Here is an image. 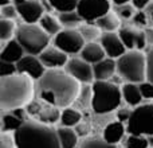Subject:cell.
Segmentation results:
<instances>
[{"label":"cell","mask_w":153,"mask_h":148,"mask_svg":"<svg viewBox=\"0 0 153 148\" xmlns=\"http://www.w3.org/2000/svg\"><path fill=\"white\" fill-rule=\"evenodd\" d=\"M38 96L45 104L65 109L76 102L82 85L62 69H47L36 81Z\"/></svg>","instance_id":"1"},{"label":"cell","mask_w":153,"mask_h":148,"mask_svg":"<svg viewBox=\"0 0 153 148\" xmlns=\"http://www.w3.org/2000/svg\"><path fill=\"white\" fill-rule=\"evenodd\" d=\"M35 79L23 73L0 77V111L26 108L35 96Z\"/></svg>","instance_id":"2"},{"label":"cell","mask_w":153,"mask_h":148,"mask_svg":"<svg viewBox=\"0 0 153 148\" xmlns=\"http://www.w3.org/2000/svg\"><path fill=\"white\" fill-rule=\"evenodd\" d=\"M13 136L18 148H62L55 128L32 117L27 119Z\"/></svg>","instance_id":"3"},{"label":"cell","mask_w":153,"mask_h":148,"mask_svg":"<svg viewBox=\"0 0 153 148\" xmlns=\"http://www.w3.org/2000/svg\"><path fill=\"white\" fill-rule=\"evenodd\" d=\"M91 89V109L95 114L111 113L118 109L124 101L121 87L111 81H94Z\"/></svg>","instance_id":"4"},{"label":"cell","mask_w":153,"mask_h":148,"mask_svg":"<svg viewBox=\"0 0 153 148\" xmlns=\"http://www.w3.org/2000/svg\"><path fill=\"white\" fill-rule=\"evenodd\" d=\"M117 73L125 82H141L148 79L146 54L141 50H128L117 59Z\"/></svg>","instance_id":"5"},{"label":"cell","mask_w":153,"mask_h":148,"mask_svg":"<svg viewBox=\"0 0 153 148\" xmlns=\"http://www.w3.org/2000/svg\"><path fill=\"white\" fill-rule=\"evenodd\" d=\"M15 38L23 46L26 53L31 55H40L48 47L51 40V37L39 23H23L18 26Z\"/></svg>","instance_id":"6"},{"label":"cell","mask_w":153,"mask_h":148,"mask_svg":"<svg viewBox=\"0 0 153 148\" xmlns=\"http://www.w3.org/2000/svg\"><path fill=\"white\" fill-rule=\"evenodd\" d=\"M126 132L129 135H153V104H140L132 109L126 123Z\"/></svg>","instance_id":"7"},{"label":"cell","mask_w":153,"mask_h":148,"mask_svg":"<svg viewBox=\"0 0 153 148\" xmlns=\"http://www.w3.org/2000/svg\"><path fill=\"white\" fill-rule=\"evenodd\" d=\"M53 45L69 55H75L81 53L86 40L78 28H62V31L53 38Z\"/></svg>","instance_id":"8"},{"label":"cell","mask_w":153,"mask_h":148,"mask_svg":"<svg viewBox=\"0 0 153 148\" xmlns=\"http://www.w3.org/2000/svg\"><path fill=\"white\" fill-rule=\"evenodd\" d=\"M111 0H79L76 11L86 23H95L111 11Z\"/></svg>","instance_id":"9"},{"label":"cell","mask_w":153,"mask_h":148,"mask_svg":"<svg viewBox=\"0 0 153 148\" xmlns=\"http://www.w3.org/2000/svg\"><path fill=\"white\" fill-rule=\"evenodd\" d=\"M13 4L24 23H39L46 13L45 5L39 0H13Z\"/></svg>","instance_id":"10"},{"label":"cell","mask_w":153,"mask_h":148,"mask_svg":"<svg viewBox=\"0 0 153 148\" xmlns=\"http://www.w3.org/2000/svg\"><path fill=\"white\" fill-rule=\"evenodd\" d=\"M65 70L69 74H71L75 79H78L83 85L93 84L95 81L93 65L86 62L85 59H82L81 57H78V58H70L67 65L65 66Z\"/></svg>","instance_id":"11"},{"label":"cell","mask_w":153,"mask_h":148,"mask_svg":"<svg viewBox=\"0 0 153 148\" xmlns=\"http://www.w3.org/2000/svg\"><path fill=\"white\" fill-rule=\"evenodd\" d=\"M124 45L126 46L128 50H141L148 46L145 37V30H141L136 26H125L121 27L118 31Z\"/></svg>","instance_id":"12"},{"label":"cell","mask_w":153,"mask_h":148,"mask_svg":"<svg viewBox=\"0 0 153 148\" xmlns=\"http://www.w3.org/2000/svg\"><path fill=\"white\" fill-rule=\"evenodd\" d=\"M16 67H18V73L27 74L35 81H38L47 70V67L40 61L39 55H31V54H26L16 64Z\"/></svg>","instance_id":"13"},{"label":"cell","mask_w":153,"mask_h":148,"mask_svg":"<svg viewBox=\"0 0 153 148\" xmlns=\"http://www.w3.org/2000/svg\"><path fill=\"white\" fill-rule=\"evenodd\" d=\"M100 43L102 45V47L105 49L106 55L110 58L118 59L121 55H124L128 51L126 46L124 45L121 37L117 31L114 32H102L100 38Z\"/></svg>","instance_id":"14"},{"label":"cell","mask_w":153,"mask_h":148,"mask_svg":"<svg viewBox=\"0 0 153 148\" xmlns=\"http://www.w3.org/2000/svg\"><path fill=\"white\" fill-rule=\"evenodd\" d=\"M39 58L47 69H62L69 62V54L62 51L56 46H48L39 55Z\"/></svg>","instance_id":"15"},{"label":"cell","mask_w":153,"mask_h":148,"mask_svg":"<svg viewBox=\"0 0 153 148\" xmlns=\"http://www.w3.org/2000/svg\"><path fill=\"white\" fill-rule=\"evenodd\" d=\"M1 51H0V59L7 62H12V64H18L24 55H26V50L23 46L18 42L16 38L8 40V42H3Z\"/></svg>","instance_id":"16"},{"label":"cell","mask_w":153,"mask_h":148,"mask_svg":"<svg viewBox=\"0 0 153 148\" xmlns=\"http://www.w3.org/2000/svg\"><path fill=\"white\" fill-rule=\"evenodd\" d=\"M95 81H110L117 73V59L106 57L105 59L93 65Z\"/></svg>","instance_id":"17"},{"label":"cell","mask_w":153,"mask_h":148,"mask_svg":"<svg viewBox=\"0 0 153 148\" xmlns=\"http://www.w3.org/2000/svg\"><path fill=\"white\" fill-rule=\"evenodd\" d=\"M79 57L89 64L95 65L97 62L105 59L108 55H106L105 49L102 47V45L98 40V42H86V45L83 46V49L79 53Z\"/></svg>","instance_id":"18"},{"label":"cell","mask_w":153,"mask_h":148,"mask_svg":"<svg viewBox=\"0 0 153 148\" xmlns=\"http://www.w3.org/2000/svg\"><path fill=\"white\" fill-rule=\"evenodd\" d=\"M125 132H126V124L117 120V121L109 123L108 125H105L102 132V138L106 141H109V143L118 146V143L124 139Z\"/></svg>","instance_id":"19"},{"label":"cell","mask_w":153,"mask_h":148,"mask_svg":"<svg viewBox=\"0 0 153 148\" xmlns=\"http://www.w3.org/2000/svg\"><path fill=\"white\" fill-rule=\"evenodd\" d=\"M122 98L129 106H138L143 102L144 97L140 89V84H134V82H125L121 86Z\"/></svg>","instance_id":"20"},{"label":"cell","mask_w":153,"mask_h":148,"mask_svg":"<svg viewBox=\"0 0 153 148\" xmlns=\"http://www.w3.org/2000/svg\"><path fill=\"white\" fill-rule=\"evenodd\" d=\"M121 20L122 19L116 12H111L110 11V12L105 13L102 18L98 19L95 22V24L103 32H114V31H120V28H121Z\"/></svg>","instance_id":"21"},{"label":"cell","mask_w":153,"mask_h":148,"mask_svg":"<svg viewBox=\"0 0 153 148\" xmlns=\"http://www.w3.org/2000/svg\"><path fill=\"white\" fill-rule=\"evenodd\" d=\"M59 138V143L62 148H78V135H76L75 129L70 127H59L56 128Z\"/></svg>","instance_id":"22"},{"label":"cell","mask_w":153,"mask_h":148,"mask_svg":"<svg viewBox=\"0 0 153 148\" xmlns=\"http://www.w3.org/2000/svg\"><path fill=\"white\" fill-rule=\"evenodd\" d=\"M61 114L62 111L59 108L46 104V106H42L39 114L36 116V120H39V121L45 123L47 125H54L61 121Z\"/></svg>","instance_id":"23"},{"label":"cell","mask_w":153,"mask_h":148,"mask_svg":"<svg viewBox=\"0 0 153 148\" xmlns=\"http://www.w3.org/2000/svg\"><path fill=\"white\" fill-rule=\"evenodd\" d=\"M39 24L51 38H54L56 34H59V32L62 31V28H63V26H62V23L59 22L58 16H54L48 12H46L45 15L42 16V19L39 20Z\"/></svg>","instance_id":"24"},{"label":"cell","mask_w":153,"mask_h":148,"mask_svg":"<svg viewBox=\"0 0 153 148\" xmlns=\"http://www.w3.org/2000/svg\"><path fill=\"white\" fill-rule=\"evenodd\" d=\"M81 120H82L81 111H78V109H75V108H71V106L62 109L61 121H59L62 127L73 128V127H75V125H78L79 123H81Z\"/></svg>","instance_id":"25"},{"label":"cell","mask_w":153,"mask_h":148,"mask_svg":"<svg viewBox=\"0 0 153 148\" xmlns=\"http://www.w3.org/2000/svg\"><path fill=\"white\" fill-rule=\"evenodd\" d=\"M58 19L62 23L63 28H79V26L83 23V19L81 18V15L76 10L67 11V12H59Z\"/></svg>","instance_id":"26"},{"label":"cell","mask_w":153,"mask_h":148,"mask_svg":"<svg viewBox=\"0 0 153 148\" xmlns=\"http://www.w3.org/2000/svg\"><path fill=\"white\" fill-rule=\"evenodd\" d=\"M23 120L16 117L12 112H1V132L13 133L23 125Z\"/></svg>","instance_id":"27"},{"label":"cell","mask_w":153,"mask_h":148,"mask_svg":"<svg viewBox=\"0 0 153 148\" xmlns=\"http://www.w3.org/2000/svg\"><path fill=\"white\" fill-rule=\"evenodd\" d=\"M16 31H18V26H16L15 20H11V19H1L0 20V39H1V42H8V40L13 39V37H16Z\"/></svg>","instance_id":"28"},{"label":"cell","mask_w":153,"mask_h":148,"mask_svg":"<svg viewBox=\"0 0 153 148\" xmlns=\"http://www.w3.org/2000/svg\"><path fill=\"white\" fill-rule=\"evenodd\" d=\"M78 30L81 31L82 37L85 38L86 42H97V39L100 40L101 35H102V32H103L97 24H91V23L81 24Z\"/></svg>","instance_id":"29"},{"label":"cell","mask_w":153,"mask_h":148,"mask_svg":"<svg viewBox=\"0 0 153 148\" xmlns=\"http://www.w3.org/2000/svg\"><path fill=\"white\" fill-rule=\"evenodd\" d=\"M78 148H118L117 144H111L103 138H86L79 141Z\"/></svg>","instance_id":"30"},{"label":"cell","mask_w":153,"mask_h":148,"mask_svg":"<svg viewBox=\"0 0 153 148\" xmlns=\"http://www.w3.org/2000/svg\"><path fill=\"white\" fill-rule=\"evenodd\" d=\"M53 10L58 12H67V11H74L78 7L79 0H48Z\"/></svg>","instance_id":"31"},{"label":"cell","mask_w":153,"mask_h":148,"mask_svg":"<svg viewBox=\"0 0 153 148\" xmlns=\"http://www.w3.org/2000/svg\"><path fill=\"white\" fill-rule=\"evenodd\" d=\"M125 148H149L148 138L143 135H129L125 139Z\"/></svg>","instance_id":"32"},{"label":"cell","mask_w":153,"mask_h":148,"mask_svg":"<svg viewBox=\"0 0 153 148\" xmlns=\"http://www.w3.org/2000/svg\"><path fill=\"white\" fill-rule=\"evenodd\" d=\"M114 12L122 19V20H129L134 16L136 8L133 7L132 3L128 4H121V5H114Z\"/></svg>","instance_id":"33"},{"label":"cell","mask_w":153,"mask_h":148,"mask_svg":"<svg viewBox=\"0 0 153 148\" xmlns=\"http://www.w3.org/2000/svg\"><path fill=\"white\" fill-rule=\"evenodd\" d=\"M0 16H1V19H11V20H15V19L19 16L16 5L12 3V4L0 7Z\"/></svg>","instance_id":"34"},{"label":"cell","mask_w":153,"mask_h":148,"mask_svg":"<svg viewBox=\"0 0 153 148\" xmlns=\"http://www.w3.org/2000/svg\"><path fill=\"white\" fill-rule=\"evenodd\" d=\"M133 26L138 27V28H143V27H146L149 23V18L146 15V11H136L134 16L132 18Z\"/></svg>","instance_id":"35"},{"label":"cell","mask_w":153,"mask_h":148,"mask_svg":"<svg viewBox=\"0 0 153 148\" xmlns=\"http://www.w3.org/2000/svg\"><path fill=\"white\" fill-rule=\"evenodd\" d=\"M0 148H18L15 143V136L11 132L0 133Z\"/></svg>","instance_id":"36"},{"label":"cell","mask_w":153,"mask_h":148,"mask_svg":"<svg viewBox=\"0 0 153 148\" xmlns=\"http://www.w3.org/2000/svg\"><path fill=\"white\" fill-rule=\"evenodd\" d=\"M15 73H18L16 64L1 61V59H0V77H8V75H12V74H15Z\"/></svg>","instance_id":"37"},{"label":"cell","mask_w":153,"mask_h":148,"mask_svg":"<svg viewBox=\"0 0 153 148\" xmlns=\"http://www.w3.org/2000/svg\"><path fill=\"white\" fill-rule=\"evenodd\" d=\"M140 89L143 93V97L146 100H153V82L151 81H144L140 84Z\"/></svg>","instance_id":"38"},{"label":"cell","mask_w":153,"mask_h":148,"mask_svg":"<svg viewBox=\"0 0 153 148\" xmlns=\"http://www.w3.org/2000/svg\"><path fill=\"white\" fill-rule=\"evenodd\" d=\"M146 61H148V81L153 82V47H151L146 53Z\"/></svg>","instance_id":"39"},{"label":"cell","mask_w":153,"mask_h":148,"mask_svg":"<svg viewBox=\"0 0 153 148\" xmlns=\"http://www.w3.org/2000/svg\"><path fill=\"white\" fill-rule=\"evenodd\" d=\"M130 114H132V109H118L117 111V120L121 123H124V124H126L128 120L130 119Z\"/></svg>","instance_id":"40"},{"label":"cell","mask_w":153,"mask_h":148,"mask_svg":"<svg viewBox=\"0 0 153 148\" xmlns=\"http://www.w3.org/2000/svg\"><path fill=\"white\" fill-rule=\"evenodd\" d=\"M151 3H152V0H132L133 7L137 11H145Z\"/></svg>","instance_id":"41"},{"label":"cell","mask_w":153,"mask_h":148,"mask_svg":"<svg viewBox=\"0 0 153 148\" xmlns=\"http://www.w3.org/2000/svg\"><path fill=\"white\" fill-rule=\"evenodd\" d=\"M145 37H146V43H148L151 47H153V27H146Z\"/></svg>","instance_id":"42"},{"label":"cell","mask_w":153,"mask_h":148,"mask_svg":"<svg viewBox=\"0 0 153 148\" xmlns=\"http://www.w3.org/2000/svg\"><path fill=\"white\" fill-rule=\"evenodd\" d=\"M146 15H148V18H149V22H152L153 23V0H152V3L149 4V7L146 8Z\"/></svg>","instance_id":"43"},{"label":"cell","mask_w":153,"mask_h":148,"mask_svg":"<svg viewBox=\"0 0 153 148\" xmlns=\"http://www.w3.org/2000/svg\"><path fill=\"white\" fill-rule=\"evenodd\" d=\"M114 5H121V4H128V3H132V0H111Z\"/></svg>","instance_id":"44"},{"label":"cell","mask_w":153,"mask_h":148,"mask_svg":"<svg viewBox=\"0 0 153 148\" xmlns=\"http://www.w3.org/2000/svg\"><path fill=\"white\" fill-rule=\"evenodd\" d=\"M13 0H0V7L3 5H8V4H12Z\"/></svg>","instance_id":"45"},{"label":"cell","mask_w":153,"mask_h":148,"mask_svg":"<svg viewBox=\"0 0 153 148\" xmlns=\"http://www.w3.org/2000/svg\"><path fill=\"white\" fill-rule=\"evenodd\" d=\"M146 138H148V141H149V147H152V148H153V135L146 136Z\"/></svg>","instance_id":"46"}]
</instances>
